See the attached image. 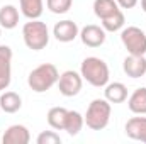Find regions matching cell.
<instances>
[{
    "label": "cell",
    "instance_id": "obj_3",
    "mask_svg": "<svg viewBox=\"0 0 146 144\" xmlns=\"http://www.w3.org/2000/svg\"><path fill=\"white\" fill-rule=\"evenodd\" d=\"M110 102L106 98H95L90 102V105L87 108V114L83 115L87 127H90L92 131H102L107 127L110 120Z\"/></svg>",
    "mask_w": 146,
    "mask_h": 144
},
{
    "label": "cell",
    "instance_id": "obj_14",
    "mask_svg": "<svg viewBox=\"0 0 146 144\" xmlns=\"http://www.w3.org/2000/svg\"><path fill=\"white\" fill-rule=\"evenodd\" d=\"M127 107L133 114H138V115H145L146 114V88L141 87V88H136L129 100H127Z\"/></svg>",
    "mask_w": 146,
    "mask_h": 144
},
{
    "label": "cell",
    "instance_id": "obj_5",
    "mask_svg": "<svg viewBox=\"0 0 146 144\" xmlns=\"http://www.w3.org/2000/svg\"><path fill=\"white\" fill-rule=\"evenodd\" d=\"M121 41L129 54L134 56H145L146 54V34L136 26H129L122 29Z\"/></svg>",
    "mask_w": 146,
    "mask_h": 144
},
{
    "label": "cell",
    "instance_id": "obj_6",
    "mask_svg": "<svg viewBox=\"0 0 146 144\" xmlns=\"http://www.w3.org/2000/svg\"><path fill=\"white\" fill-rule=\"evenodd\" d=\"M82 85H83V78L82 75L73 70L61 73L60 75V80H58V88H60V93L65 95V97H75L80 93L82 90Z\"/></svg>",
    "mask_w": 146,
    "mask_h": 144
},
{
    "label": "cell",
    "instance_id": "obj_26",
    "mask_svg": "<svg viewBox=\"0 0 146 144\" xmlns=\"http://www.w3.org/2000/svg\"><path fill=\"white\" fill-rule=\"evenodd\" d=\"M0 36H2V31H0Z\"/></svg>",
    "mask_w": 146,
    "mask_h": 144
},
{
    "label": "cell",
    "instance_id": "obj_19",
    "mask_svg": "<svg viewBox=\"0 0 146 144\" xmlns=\"http://www.w3.org/2000/svg\"><path fill=\"white\" fill-rule=\"evenodd\" d=\"M117 10H119V5H117L115 0H95L94 2V14L100 20L112 15V14H115Z\"/></svg>",
    "mask_w": 146,
    "mask_h": 144
},
{
    "label": "cell",
    "instance_id": "obj_11",
    "mask_svg": "<svg viewBox=\"0 0 146 144\" xmlns=\"http://www.w3.org/2000/svg\"><path fill=\"white\" fill-rule=\"evenodd\" d=\"M2 141H3V144H27L31 141V134H29V129L26 126L15 124L5 131Z\"/></svg>",
    "mask_w": 146,
    "mask_h": 144
},
{
    "label": "cell",
    "instance_id": "obj_25",
    "mask_svg": "<svg viewBox=\"0 0 146 144\" xmlns=\"http://www.w3.org/2000/svg\"><path fill=\"white\" fill-rule=\"evenodd\" d=\"M141 9L146 12V0H141Z\"/></svg>",
    "mask_w": 146,
    "mask_h": 144
},
{
    "label": "cell",
    "instance_id": "obj_16",
    "mask_svg": "<svg viewBox=\"0 0 146 144\" xmlns=\"http://www.w3.org/2000/svg\"><path fill=\"white\" fill-rule=\"evenodd\" d=\"M19 24V10L14 5H3L0 9V27L14 29Z\"/></svg>",
    "mask_w": 146,
    "mask_h": 144
},
{
    "label": "cell",
    "instance_id": "obj_10",
    "mask_svg": "<svg viewBox=\"0 0 146 144\" xmlns=\"http://www.w3.org/2000/svg\"><path fill=\"white\" fill-rule=\"evenodd\" d=\"M122 70L129 78H141L146 75V58L145 56H134L129 54L124 63H122Z\"/></svg>",
    "mask_w": 146,
    "mask_h": 144
},
{
    "label": "cell",
    "instance_id": "obj_22",
    "mask_svg": "<svg viewBox=\"0 0 146 144\" xmlns=\"http://www.w3.org/2000/svg\"><path fill=\"white\" fill-rule=\"evenodd\" d=\"M48 9L53 14H66L73 5V0H46Z\"/></svg>",
    "mask_w": 146,
    "mask_h": 144
},
{
    "label": "cell",
    "instance_id": "obj_8",
    "mask_svg": "<svg viewBox=\"0 0 146 144\" xmlns=\"http://www.w3.org/2000/svg\"><path fill=\"white\" fill-rule=\"evenodd\" d=\"M80 39L85 46L88 48H99L106 42V31L104 27L100 26H95V24H88L85 26L82 31H80Z\"/></svg>",
    "mask_w": 146,
    "mask_h": 144
},
{
    "label": "cell",
    "instance_id": "obj_13",
    "mask_svg": "<svg viewBox=\"0 0 146 144\" xmlns=\"http://www.w3.org/2000/svg\"><path fill=\"white\" fill-rule=\"evenodd\" d=\"M106 100L110 104H122L127 98V88L124 83L121 81H114V83H107L106 85Z\"/></svg>",
    "mask_w": 146,
    "mask_h": 144
},
{
    "label": "cell",
    "instance_id": "obj_24",
    "mask_svg": "<svg viewBox=\"0 0 146 144\" xmlns=\"http://www.w3.org/2000/svg\"><path fill=\"white\" fill-rule=\"evenodd\" d=\"M115 2L121 9H133L138 3V0H115Z\"/></svg>",
    "mask_w": 146,
    "mask_h": 144
},
{
    "label": "cell",
    "instance_id": "obj_12",
    "mask_svg": "<svg viewBox=\"0 0 146 144\" xmlns=\"http://www.w3.org/2000/svg\"><path fill=\"white\" fill-rule=\"evenodd\" d=\"M126 134L134 141L146 144V117H131L126 122Z\"/></svg>",
    "mask_w": 146,
    "mask_h": 144
},
{
    "label": "cell",
    "instance_id": "obj_4",
    "mask_svg": "<svg viewBox=\"0 0 146 144\" xmlns=\"http://www.w3.org/2000/svg\"><path fill=\"white\" fill-rule=\"evenodd\" d=\"M22 37H24V42H26V46L29 49L41 51L49 42L48 26L44 22H41L39 19H33V20H29V22L24 24V27H22Z\"/></svg>",
    "mask_w": 146,
    "mask_h": 144
},
{
    "label": "cell",
    "instance_id": "obj_1",
    "mask_svg": "<svg viewBox=\"0 0 146 144\" xmlns=\"http://www.w3.org/2000/svg\"><path fill=\"white\" fill-rule=\"evenodd\" d=\"M80 75L83 80H87V83H90L92 87H106L109 83V66L104 59L90 56L85 58L82 61L80 66Z\"/></svg>",
    "mask_w": 146,
    "mask_h": 144
},
{
    "label": "cell",
    "instance_id": "obj_21",
    "mask_svg": "<svg viewBox=\"0 0 146 144\" xmlns=\"http://www.w3.org/2000/svg\"><path fill=\"white\" fill-rule=\"evenodd\" d=\"M124 22H126L124 14H122V10L119 9L115 14H112V15H109V17L102 19V27H104L106 32H117L119 29L124 27Z\"/></svg>",
    "mask_w": 146,
    "mask_h": 144
},
{
    "label": "cell",
    "instance_id": "obj_9",
    "mask_svg": "<svg viewBox=\"0 0 146 144\" xmlns=\"http://www.w3.org/2000/svg\"><path fill=\"white\" fill-rule=\"evenodd\" d=\"M78 34H80V31H78L76 22L68 20V19L56 22L54 27H53V36L56 37V41H60V42H72Z\"/></svg>",
    "mask_w": 146,
    "mask_h": 144
},
{
    "label": "cell",
    "instance_id": "obj_17",
    "mask_svg": "<svg viewBox=\"0 0 146 144\" xmlns=\"http://www.w3.org/2000/svg\"><path fill=\"white\" fill-rule=\"evenodd\" d=\"M66 114L68 110L65 107H53L49 108L46 119H48V124L56 129V131H65V122H66Z\"/></svg>",
    "mask_w": 146,
    "mask_h": 144
},
{
    "label": "cell",
    "instance_id": "obj_18",
    "mask_svg": "<svg viewBox=\"0 0 146 144\" xmlns=\"http://www.w3.org/2000/svg\"><path fill=\"white\" fill-rule=\"evenodd\" d=\"M85 124V119L80 112L76 110H68L66 114V122H65V131L70 134V136H78L82 127Z\"/></svg>",
    "mask_w": 146,
    "mask_h": 144
},
{
    "label": "cell",
    "instance_id": "obj_23",
    "mask_svg": "<svg viewBox=\"0 0 146 144\" xmlns=\"http://www.w3.org/2000/svg\"><path fill=\"white\" fill-rule=\"evenodd\" d=\"M37 144H61V137L54 131H44L37 136Z\"/></svg>",
    "mask_w": 146,
    "mask_h": 144
},
{
    "label": "cell",
    "instance_id": "obj_2",
    "mask_svg": "<svg viewBox=\"0 0 146 144\" xmlns=\"http://www.w3.org/2000/svg\"><path fill=\"white\" fill-rule=\"evenodd\" d=\"M60 80V71L54 65L51 63H42L37 68H34L27 76V85L31 87L33 92L42 93L48 92L53 85H56Z\"/></svg>",
    "mask_w": 146,
    "mask_h": 144
},
{
    "label": "cell",
    "instance_id": "obj_7",
    "mask_svg": "<svg viewBox=\"0 0 146 144\" xmlns=\"http://www.w3.org/2000/svg\"><path fill=\"white\" fill-rule=\"evenodd\" d=\"M12 80V49L5 44L0 46V92L9 88Z\"/></svg>",
    "mask_w": 146,
    "mask_h": 144
},
{
    "label": "cell",
    "instance_id": "obj_15",
    "mask_svg": "<svg viewBox=\"0 0 146 144\" xmlns=\"http://www.w3.org/2000/svg\"><path fill=\"white\" fill-rule=\"evenodd\" d=\"M22 107V98L15 92H5L0 95V108L5 114H15Z\"/></svg>",
    "mask_w": 146,
    "mask_h": 144
},
{
    "label": "cell",
    "instance_id": "obj_20",
    "mask_svg": "<svg viewBox=\"0 0 146 144\" xmlns=\"http://www.w3.org/2000/svg\"><path fill=\"white\" fill-rule=\"evenodd\" d=\"M19 2H21V12H22L29 20L41 17L42 7H44L42 0H19Z\"/></svg>",
    "mask_w": 146,
    "mask_h": 144
}]
</instances>
